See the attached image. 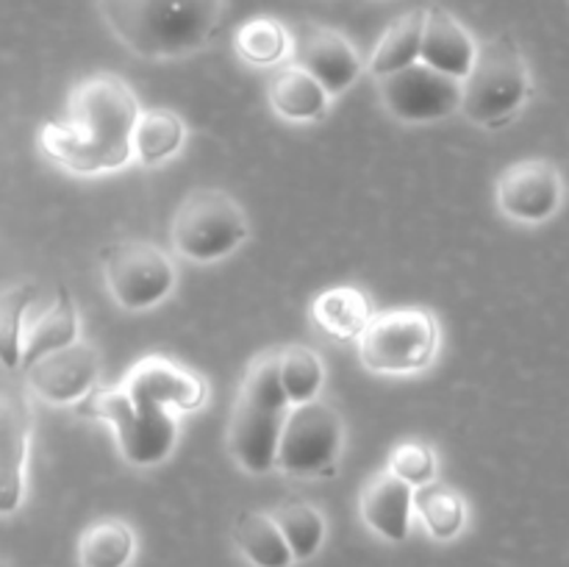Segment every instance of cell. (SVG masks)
Masks as SVG:
<instances>
[{
    "mask_svg": "<svg viewBox=\"0 0 569 567\" xmlns=\"http://www.w3.org/2000/svg\"><path fill=\"white\" fill-rule=\"evenodd\" d=\"M142 109L120 76H89L72 89L61 120L39 128V150L81 176L120 170L133 156V131Z\"/></svg>",
    "mask_w": 569,
    "mask_h": 567,
    "instance_id": "cell-1",
    "label": "cell"
},
{
    "mask_svg": "<svg viewBox=\"0 0 569 567\" xmlns=\"http://www.w3.org/2000/svg\"><path fill=\"white\" fill-rule=\"evenodd\" d=\"M106 26L142 59H178L206 48L226 0H100Z\"/></svg>",
    "mask_w": 569,
    "mask_h": 567,
    "instance_id": "cell-2",
    "label": "cell"
},
{
    "mask_svg": "<svg viewBox=\"0 0 569 567\" xmlns=\"http://www.w3.org/2000/svg\"><path fill=\"white\" fill-rule=\"evenodd\" d=\"M289 411L292 404L278 372V348L264 350L259 359H253L239 384L237 404L226 431L228 454L242 470L256 476L276 470Z\"/></svg>",
    "mask_w": 569,
    "mask_h": 567,
    "instance_id": "cell-3",
    "label": "cell"
},
{
    "mask_svg": "<svg viewBox=\"0 0 569 567\" xmlns=\"http://www.w3.org/2000/svg\"><path fill=\"white\" fill-rule=\"evenodd\" d=\"M531 89V72L520 44L500 33L478 44L476 64L465 78L461 115L476 126L498 128L526 106Z\"/></svg>",
    "mask_w": 569,
    "mask_h": 567,
    "instance_id": "cell-4",
    "label": "cell"
},
{
    "mask_svg": "<svg viewBox=\"0 0 569 567\" xmlns=\"http://www.w3.org/2000/svg\"><path fill=\"white\" fill-rule=\"evenodd\" d=\"M367 370L383 376H411L437 359L439 322L422 306L378 311L356 342Z\"/></svg>",
    "mask_w": 569,
    "mask_h": 567,
    "instance_id": "cell-5",
    "label": "cell"
},
{
    "mask_svg": "<svg viewBox=\"0 0 569 567\" xmlns=\"http://www.w3.org/2000/svg\"><path fill=\"white\" fill-rule=\"evenodd\" d=\"M250 226L242 206L217 187H200L183 198L172 217L170 237L183 259L211 265L231 256L248 239Z\"/></svg>",
    "mask_w": 569,
    "mask_h": 567,
    "instance_id": "cell-6",
    "label": "cell"
},
{
    "mask_svg": "<svg viewBox=\"0 0 569 567\" xmlns=\"http://www.w3.org/2000/svg\"><path fill=\"white\" fill-rule=\"evenodd\" d=\"M345 448V422L326 400L292 406L278 448V470L295 478H333Z\"/></svg>",
    "mask_w": 569,
    "mask_h": 567,
    "instance_id": "cell-7",
    "label": "cell"
},
{
    "mask_svg": "<svg viewBox=\"0 0 569 567\" xmlns=\"http://www.w3.org/2000/svg\"><path fill=\"white\" fill-rule=\"evenodd\" d=\"M83 417L106 420L117 434V445L128 465L150 467L172 454L178 439V420L170 411H137L122 387L94 389L78 404Z\"/></svg>",
    "mask_w": 569,
    "mask_h": 567,
    "instance_id": "cell-8",
    "label": "cell"
},
{
    "mask_svg": "<svg viewBox=\"0 0 569 567\" xmlns=\"http://www.w3.org/2000/svg\"><path fill=\"white\" fill-rule=\"evenodd\" d=\"M103 276L111 298L126 311H144L161 304L176 287L170 256L144 239H126L103 253Z\"/></svg>",
    "mask_w": 569,
    "mask_h": 567,
    "instance_id": "cell-9",
    "label": "cell"
},
{
    "mask_svg": "<svg viewBox=\"0 0 569 567\" xmlns=\"http://www.w3.org/2000/svg\"><path fill=\"white\" fill-rule=\"evenodd\" d=\"M378 92L392 117L403 122H437L461 111L465 81L433 70L426 61L378 78Z\"/></svg>",
    "mask_w": 569,
    "mask_h": 567,
    "instance_id": "cell-10",
    "label": "cell"
},
{
    "mask_svg": "<svg viewBox=\"0 0 569 567\" xmlns=\"http://www.w3.org/2000/svg\"><path fill=\"white\" fill-rule=\"evenodd\" d=\"M120 387L137 411H198L209 400L206 378L164 356H144Z\"/></svg>",
    "mask_w": 569,
    "mask_h": 567,
    "instance_id": "cell-11",
    "label": "cell"
},
{
    "mask_svg": "<svg viewBox=\"0 0 569 567\" xmlns=\"http://www.w3.org/2000/svg\"><path fill=\"white\" fill-rule=\"evenodd\" d=\"M565 200V181L553 161L522 159L506 167L498 178V206L506 217L517 222L550 220Z\"/></svg>",
    "mask_w": 569,
    "mask_h": 567,
    "instance_id": "cell-12",
    "label": "cell"
},
{
    "mask_svg": "<svg viewBox=\"0 0 569 567\" xmlns=\"http://www.w3.org/2000/svg\"><path fill=\"white\" fill-rule=\"evenodd\" d=\"M100 376V356L92 345L72 342L39 359L26 372V387L56 406L81 404L94 392Z\"/></svg>",
    "mask_w": 569,
    "mask_h": 567,
    "instance_id": "cell-13",
    "label": "cell"
},
{
    "mask_svg": "<svg viewBox=\"0 0 569 567\" xmlns=\"http://www.w3.org/2000/svg\"><path fill=\"white\" fill-rule=\"evenodd\" d=\"M295 64L315 76L328 94L348 92L361 76V59L348 37L326 26H300L292 37Z\"/></svg>",
    "mask_w": 569,
    "mask_h": 567,
    "instance_id": "cell-14",
    "label": "cell"
},
{
    "mask_svg": "<svg viewBox=\"0 0 569 567\" xmlns=\"http://www.w3.org/2000/svg\"><path fill=\"white\" fill-rule=\"evenodd\" d=\"M31 428L33 415L26 395L6 384L3 400H0V437H3V448H0V511L3 515H11L22 504Z\"/></svg>",
    "mask_w": 569,
    "mask_h": 567,
    "instance_id": "cell-15",
    "label": "cell"
},
{
    "mask_svg": "<svg viewBox=\"0 0 569 567\" xmlns=\"http://www.w3.org/2000/svg\"><path fill=\"white\" fill-rule=\"evenodd\" d=\"M415 493L417 487L395 476L392 470L376 472L361 489V520L387 543H406L411 534V517H415Z\"/></svg>",
    "mask_w": 569,
    "mask_h": 567,
    "instance_id": "cell-16",
    "label": "cell"
},
{
    "mask_svg": "<svg viewBox=\"0 0 569 567\" xmlns=\"http://www.w3.org/2000/svg\"><path fill=\"white\" fill-rule=\"evenodd\" d=\"M476 56L478 44L470 37V31L450 11H445L442 6H431L428 9L420 61H426L433 70L445 72V76L465 81L470 76L472 64H476Z\"/></svg>",
    "mask_w": 569,
    "mask_h": 567,
    "instance_id": "cell-17",
    "label": "cell"
},
{
    "mask_svg": "<svg viewBox=\"0 0 569 567\" xmlns=\"http://www.w3.org/2000/svg\"><path fill=\"white\" fill-rule=\"evenodd\" d=\"M376 315L378 311L372 298L356 284L331 287L311 300V320L337 342H359V337Z\"/></svg>",
    "mask_w": 569,
    "mask_h": 567,
    "instance_id": "cell-18",
    "label": "cell"
},
{
    "mask_svg": "<svg viewBox=\"0 0 569 567\" xmlns=\"http://www.w3.org/2000/svg\"><path fill=\"white\" fill-rule=\"evenodd\" d=\"M267 98L276 115L289 122H317L328 115V106H331L328 89L298 64L281 67L270 78Z\"/></svg>",
    "mask_w": 569,
    "mask_h": 567,
    "instance_id": "cell-19",
    "label": "cell"
},
{
    "mask_svg": "<svg viewBox=\"0 0 569 567\" xmlns=\"http://www.w3.org/2000/svg\"><path fill=\"white\" fill-rule=\"evenodd\" d=\"M78 342V311L72 295L64 287L56 289V298L42 315L22 331V359L20 370L28 372L39 359L53 350Z\"/></svg>",
    "mask_w": 569,
    "mask_h": 567,
    "instance_id": "cell-20",
    "label": "cell"
},
{
    "mask_svg": "<svg viewBox=\"0 0 569 567\" xmlns=\"http://www.w3.org/2000/svg\"><path fill=\"white\" fill-rule=\"evenodd\" d=\"M233 543L250 567H292L298 565L281 526L270 511H242L233 523Z\"/></svg>",
    "mask_w": 569,
    "mask_h": 567,
    "instance_id": "cell-21",
    "label": "cell"
},
{
    "mask_svg": "<svg viewBox=\"0 0 569 567\" xmlns=\"http://www.w3.org/2000/svg\"><path fill=\"white\" fill-rule=\"evenodd\" d=\"M426 22H428V9H411L403 17L392 22L387 28V33L381 37V42L372 50L370 72L376 78H387L392 72L406 70V67L417 64L422 53V37H426Z\"/></svg>",
    "mask_w": 569,
    "mask_h": 567,
    "instance_id": "cell-22",
    "label": "cell"
},
{
    "mask_svg": "<svg viewBox=\"0 0 569 567\" xmlns=\"http://www.w3.org/2000/svg\"><path fill=\"white\" fill-rule=\"evenodd\" d=\"M137 556V534L120 517H100L78 539L81 567H128Z\"/></svg>",
    "mask_w": 569,
    "mask_h": 567,
    "instance_id": "cell-23",
    "label": "cell"
},
{
    "mask_svg": "<svg viewBox=\"0 0 569 567\" xmlns=\"http://www.w3.org/2000/svg\"><path fill=\"white\" fill-rule=\"evenodd\" d=\"M187 139V126L181 117L170 109H148L139 115L137 131H133V156L144 167H156L176 156Z\"/></svg>",
    "mask_w": 569,
    "mask_h": 567,
    "instance_id": "cell-24",
    "label": "cell"
},
{
    "mask_svg": "<svg viewBox=\"0 0 569 567\" xmlns=\"http://www.w3.org/2000/svg\"><path fill=\"white\" fill-rule=\"evenodd\" d=\"M415 511L420 515L422 526L439 543H450L459 537L467 526V504L453 487L442 481L417 487Z\"/></svg>",
    "mask_w": 569,
    "mask_h": 567,
    "instance_id": "cell-25",
    "label": "cell"
},
{
    "mask_svg": "<svg viewBox=\"0 0 569 567\" xmlns=\"http://www.w3.org/2000/svg\"><path fill=\"white\" fill-rule=\"evenodd\" d=\"M270 515L281 526L295 559L309 561L320 554V548L326 545L328 526L326 517H322V511L317 506L306 504V500H289V504L276 506Z\"/></svg>",
    "mask_w": 569,
    "mask_h": 567,
    "instance_id": "cell-26",
    "label": "cell"
},
{
    "mask_svg": "<svg viewBox=\"0 0 569 567\" xmlns=\"http://www.w3.org/2000/svg\"><path fill=\"white\" fill-rule=\"evenodd\" d=\"M278 372H281V384L292 406L320 398L326 367H322L320 356L311 348H306V345H283V348H278Z\"/></svg>",
    "mask_w": 569,
    "mask_h": 567,
    "instance_id": "cell-27",
    "label": "cell"
},
{
    "mask_svg": "<svg viewBox=\"0 0 569 567\" xmlns=\"http://www.w3.org/2000/svg\"><path fill=\"white\" fill-rule=\"evenodd\" d=\"M233 48H237L239 59H244L248 64L272 67L287 59L292 39L276 17H253V20L239 26Z\"/></svg>",
    "mask_w": 569,
    "mask_h": 567,
    "instance_id": "cell-28",
    "label": "cell"
},
{
    "mask_svg": "<svg viewBox=\"0 0 569 567\" xmlns=\"http://www.w3.org/2000/svg\"><path fill=\"white\" fill-rule=\"evenodd\" d=\"M37 300V287L33 284H17V287H9L3 292V300H0V356H3L6 370L14 372L20 370L22 359V320H26L28 309Z\"/></svg>",
    "mask_w": 569,
    "mask_h": 567,
    "instance_id": "cell-29",
    "label": "cell"
},
{
    "mask_svg": "<svg viewBox=\"0 0 569 567\" xmlns=\"http://www.w3.org/2000/svg\"><path fill=\"white\" fill-rule=\"evenodd\" d=\"M387 470H392L395 476L409 481L411 487H426V484L437 481L439 461L428 442H422V439H403L389 454Z\"/></svg>",
    "mask_w": 569,
    "mask_h": 567,
    "instance_id": "cell-30",
    "label": "cell"
}]
</instances>
